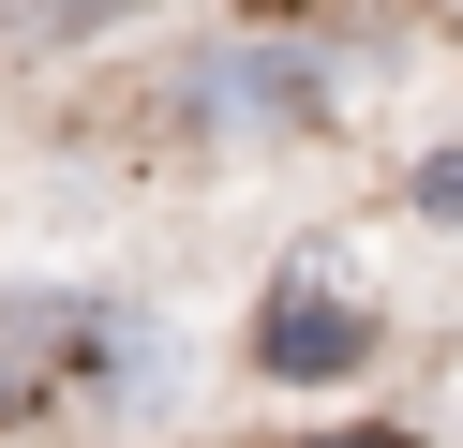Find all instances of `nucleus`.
Here are the masks:
<instances>
[{"mask_svg": "<svg viewBox=\"0 0 463 448\" xmlns=\"http://www.w3.org/2000/svg\"><path fill=\"white\" fill-rule=\"evenodd\" d=\"M359 344H373V329L344 314V299H314V284H284L269 314H254V358H269V374H344Z\"/></svg>", "mask_w": 463, "mask_h": 448, "instance_id": "f257e3e1", "label": "nucleus"}, {"mask_svg": "<svg viewBox=\"0 0 463 448\" xmlns=\"http://www.w3.org/2000/svg\"><path fill=\"white\" fill-rule=\"evenodd\" d=\"M314 448H403V434H314Z\"/></svg>", "mask_w": 463, "mask_h": 448, "instance_id": "f03ea898", "label": "nucleus"}]
</instances>
